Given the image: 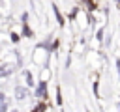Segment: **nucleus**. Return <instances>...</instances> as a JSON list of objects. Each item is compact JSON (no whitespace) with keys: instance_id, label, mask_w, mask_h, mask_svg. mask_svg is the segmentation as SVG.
Here are the masks:
<instances>
[{"instance_id":"1","label":"nucleus","mask_w":120,"mask_h":112,"mask_svg":"<svg viewBox=\"0 0 120 112\" xmlns=\"http://www.w3.org/2000/svg\"><path fill=\"white\" fill-rule=\"evenodd\" d=\"M36 95H38V97H43V95H47V84H45V80H41V82H39V88H38Z\"/></svg>"},{"instance_id":"2","label":"nucleus","mask_w":120,"mask_h":112,"mask_svg":"<svg viewBox=\"0 0 120 112\" xmlns=\"http://www.w3.org/2000/svg\"><path fill=\"white\" fill-rule=\"evenodd\" d=\"M15 93H17V97H19V99H22V97H26L28 90H26V88H21V86H17V88H15Z\"/></svg>"},{"instance_id":"3","label":"nucleus","mask_w":120,"mask_h":112,"mask_svg":"<svg viewBox=\"0 0 120 112\" xmlns=\"http://www.w3.org/2000/svg\"><path fill=\"white\" fill-rule=\"evenodd\" d=\"M11 71H13L11 65H4V67H0V77H8Z\"/></svg>"},{"instance_id":"4","label":"nucleus","mask_w":120,"mask_h":112,"mask_svg":"<svg viewBox=\"0 0 120 112\" xmlns=\"http://www.w3.org/2000/svg\"><path fill=\"white\" fill-rule=\"evenodd\" d=\"M24 35H26V37H32V30L28 28V24H26V22H24Z\"/></svg>"},{"instance_id":"5","label":"nucleus","mask_w":120,"mask_h":112,"mask_svg":"<svg viewBox=\"0 0 120 112\" xmlns=\"http://www.w3.org/2000/svg\"><path fill=\"white\" fill-rule=\"evenodd\" d=\"M26 84H28V86H32V84H34V78H32V75H30V73H26Z\"/></svg>"},{"instance_id":"6","label":"nucleus","mask_w":120,"mask_h":112,"mask_svg":"<svg viewBox=\"0 0 120 112\" xmlns=\"http://www.w3.org/2000/svg\"><path fill=\"white\" fill-rule=\"evenodd\" d=\"M43 108H45V105H39V106L36 108V112H43Z\"/></svg>"},{"instance_id":"7","label":"nucleus","mask_w":120,"mask_h":112,"mask_svg":"<svg viewBox=\"0 0 120 112\" xmlns=\"http://www.w3.org/2000/svg\"><path fill=\"white\" fill-rule=\"evenodd\" d=\"M8 108H6V105H0V112H6Z\"/></svg>"},{"instance_id":"8","label":"nucleus","mask_w":120,"mask_h":112,"mask_svg":"<svg viewBox=\"0 0 120 112\" xmlns=\"http://www.w3.org/2000/svg\"><path fill=\"white\" fill-rule=\"evenodd\" d=\"M0 103H4V93H0Z\"/></svg>"},{"instance_id":"9","label":"nucleus","mask_w":120,"mask_h":112,"mask_svg":"<svg viewBox=\"0 0 120 112\" xmlns=\"http://www.w3.org/2000/svg\"><path fill=\"white\" fill-rule=\"evenodd\" d=\"M11 112H15V110H11Z\"/></svg>"}]
</instances>
